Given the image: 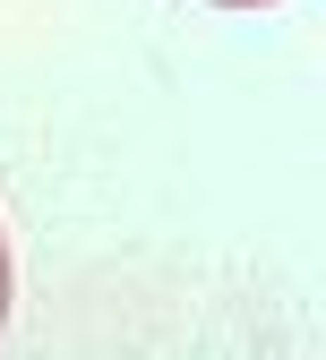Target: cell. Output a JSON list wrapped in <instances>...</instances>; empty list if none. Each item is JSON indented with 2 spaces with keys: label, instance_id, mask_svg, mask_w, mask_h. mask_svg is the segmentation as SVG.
<instances>
[{
  "label": "cell",
  "instance_id": "obj_1",
  "mask_svg": "<svg viewBox=\"0 0 326 360\" xmlns=\"http://www.w3.org/2000/svg\"><path fill=\"white\" fill-rule=\"evenodd\" d=\"M0 326H9V240H0Z\"/></svg>",
  "mask_w": 326,
  "mask_h": 360
},
{
  "label": "cell",
  "instance_id": "obj_2",
  "mask_svg": "<svg viewBox=\"0 0 326 360\" xmlns=\"http://www.w3.org/2000/svg\"><path fill=\"white\" fill-rule=\"evenodd\" d=\"M223 9H258V0H223Z\"/></svg>",
  "mask_w": 326,
  "mask_h": 360
}]
</instances>
